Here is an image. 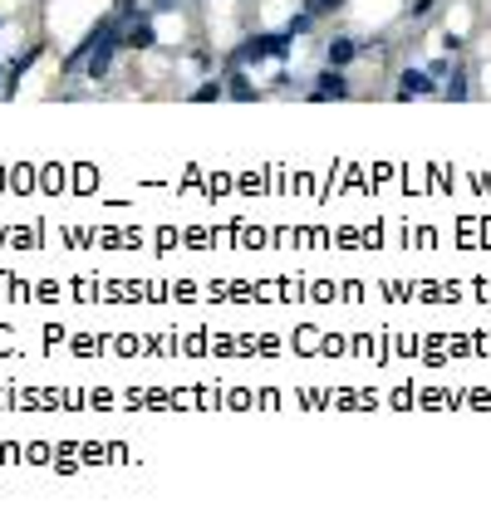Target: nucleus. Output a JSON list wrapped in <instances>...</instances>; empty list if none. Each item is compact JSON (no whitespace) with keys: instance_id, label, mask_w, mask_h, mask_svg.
<instances>
[{"instance_id":"f257e3e1","label":"nucleus","mask_w":491,"mask_h":524,"mask_svg":"<svg viewBox=\"0 0 491 524\" xmlns=\"http://www.w3.org/2000/svg\"><path fill=\"white\" fill-rule=\"evenodd\" d=\"M290 40H295V35H251V40L241 44V50H236V64H261V59H285L290 54Z\"/></svg>"},{"instance_id":"f03ea898","label":"nucleus","mask_w":491,"mask_h":524,"mask_svg":"<svg viewBox=\"0 0 491 524\" xmlns=\"http://www.w3.org/2000/svg\"><path fill=\"white\" fill-rule=\"evenodd\" d=\"M310 98H315V104H324V98H349V79H344L339 69H324L320 79H315Z\"/></svg>"},{"instance_id":"7ed1b4c3","label":"nucleus","mask_w":491,"mask_h":524,"mask_svg":"<svg viewBox=\"0 0 491 524\" xmlns=\"http://www.w3.org/2000/svg\"><path fill=\"white\" fill-rule=\"evenodd\" d=\"M118 40L129 44V50H152V44H158V30H152L148 15H138V20L129 25V30H118Z\"/></svg>"},{"instance_id":"20e7f679","label":"nucleus","mask_w":491,"mask_h":524,"mask_svg":"<svg viewBox=\"0 0 491 524\" xmlns=\"http://www.w3.org/2000/svg\"><path fill=\"white\" fill-rule=\"evenodd\" d=\"M423 94H433V73H423V69L398 73V98H423Z\"/></svg>"},{"instance_id":"39448f33","label":"nucleus","mask_w":491,"mask_h":524,"mask_svg":"<svg viewBox=\"0 0 491 524\" xmlns=\"http://www.w3.org/2000/svg\"><path fill=\"white\" fill-rule=\"evenodd\" d=\"M354 54H359V44H354V40H330V69H344Z\"/></svg>"},{"instance_id":"423d86ee","label":"nucleus","mask_w":491,"mask_h":524,"mask_svg":"<svg viewBox=\"0 0 491 524\" xmlns=\"http://www.w3.org/2000/svg\"><path fill=\"white\" fill-rule=\"evenodd\" d=\"M226 94H231V98H256V89H251V79H246V73H236Z\"/></svg>"},{"instance_id":"0eeeda50","label":"nucleus","mask_w":491,"mask_h":524,"mask_svg":"<svg viewBox=\"0 0 491 524\" xmlns=\"http://www.w3.org/2000/svg\"><path fill=\"white\" fill-rule=\"evenodd\" d=\"M226 94V89L222 84H216V79H212V84H202V89H197V94H192V104H212V98H222Z\"/></svg>"},{"instance_id":"6e6552de","label":"nucleus","mask_w":491,"mask_h":524,"mask_svg":"<svg viewBox=\"0 0 491 524\" xmlns=\"http://www.w3.org/2000/svg\"><path fill=\"white\" fill-rule=\"evenodd\" d=\"M448 98H467V73H452V84H448Z\"/></svg>"},{"instance_id":"1a4fd4ad","label":"nucleus","mask_w":491,"mask_h":524,"mask_svg":"<svg viewBox=\"0 0 491 524\" xmlns=\"http://www.w3.org/2000/svg\"><path fill=\"white\" fill-rule=\"evenodd\" d=\"M305 5H310V15H324V11H339L344 0H305Z\"/></svg>"},{"instance_id":"9d476101","label":"nucleus","mask_w":491,"mask_h":524,"mask_svg":"<svg viewBox=\"0 0 491 524\" xmlns=\"http://www.w3.org/2000/svg\"><path fill=\"white\" fill-rule=\"evenodd\" d=\"M310 25H315V15H310V11H305V15H295V20H290V35H305Z\"/></svg>"},{"instance_id":"9b49d317","label":"nucleus","mask_w":491,"mask_h":524,"mask_svg":"<svg viewBox=\"0 0 491 524\" xmlns=\"http://www.w3.org/2000/svg\"><path fill=\"white\" fill-rule=\"evenodd\" d=\"M433 5H438V0H413V5H408V15H413V20H423V15L433 11Z\"/></svg>"},{"instance_id":"f8f14e48","label":"nucleus","mask_w":491,"mask_h":524,"mask_svg":"<svg viewBox=\"0 0 491 524\" xmlns=\"http://www.w3.org/2000/svg\"><path fill=\"white\" fill-rule=\"evenodd\" d=\"M0 79H5V73H0Z\"/></svg>"}]
</instances>
